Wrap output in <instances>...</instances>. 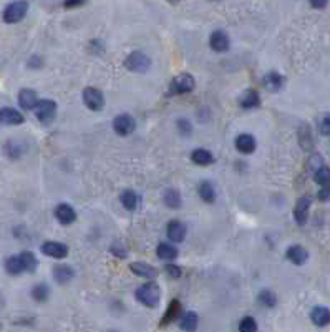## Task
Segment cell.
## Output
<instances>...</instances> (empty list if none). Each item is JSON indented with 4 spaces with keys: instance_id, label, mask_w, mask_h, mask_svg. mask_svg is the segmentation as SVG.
<instances>
[{
    "instance_id": "6da1fadb",
    "label": "cell",
    "mask_w": 330,
    "mask_h": 332,
    "mask_svg": "<svg viewBox=\"0 0 330 332\" xmlns=\"http://www.w3.org/2000/svg\"><path fill=\"white\" fill-rule=\"evenodd\" d=\"M135 297L138 302H141L146 307H156L161 301V289L156 282H146L136 289Z\"/></svg>"
},
{
    "instance_id": "7a4b0ae2",
    "label": "cell",
    "mask_w": 330,
    "mask_h": 332,
    "mask_svg": "<svg viewBox=\"0 0 330 332\" xmlns=\"http://www.w3.org/2000/svg\"><path fill=\"white\" fill-rule=\"evenodd\" d=\"M124 66L130 70V72H135V73H144L149 70L151 66V60L146 53L143 52H133L130 53L124 60Z\"/></svg>"
},
{
    "instance_id": "3957f363",
    "label": "cell",
    "mask_w": 330,
    "mask_h": 332,
    "mask_svg": "<svg viewBox=\"0 0 330 332\" xmlns=\"http://www.w3.org/2000/svg\"><path fill=\"white\" fill-rule=\"evenodd\" d=\"M29 4L27 2H12L4 9V22L7 23H17L27 15Z\"/></svg>"
},
{
    "instance_id": "277c9868",
    "label": "cell",
    "mask_w": 330,
    "mask_h": 332,
    "mask_svg": "<svg viewBox=\"0 0 330 332\" xmlns=\"http://www.w3.org/2000/svg\"><path fill=\"white\" fill-rule=\"evenodd\" d=\"M194 88V78L189 73H181L173 78V82L169 85V93L171 95H183V93H189Z\"/></svg>"
},
{
    "instance_id": "5b68a950",
    "label": "cell",
    "mask_w": 330,
    "mask_h": 332,
    "mask_svg": "<svg viewBox=\"0 0 330 332\" xmlns=\"http://www.w3.org/2000/svg\"><path fill=\"white\" fill-rule=\"evenodd\" d=\"M34 111H35V116L40 120L42 123H48L54 120L55 113H57V103L54 100H38Z\"/></svg>"
},
{
    "instance_id": "8992f818",
    "label": "cell",
    "mask_w": 330,
    "mask_h": 332,
    "mask_svg": "<svg viewBox=\"0 0 330 332\" xmlns=\"http://www.w3.org/2000/svg\"><path fill=\"white\" fill-rule=\"evenodd\" d=\"M83 102L88 106L90 110L93 111H100L105 106V97L100 90L93 88V86H88V88L83 90Z\"/></svg>"
},
{
    "instance_id": "52a82bcc",
    "label": "cell",
    "mask_w": 330,
    "mask_h": 332,
    "mask_svg": "<svg viewBox=\"0 0 330 332\" xmlns=\"http://www.w3.org/2000/svg\"><path fill=\"white\" fill-rule=\"evenodd\" d=\"M113 128L120 136H128L131 133L135 131L136 128V123H135V118L128 115V113H121L118 115L113 122Z\"/></svg>"
},
{
    "instance_id": "ba28073f",
    "label": "cell",
    "mask_w": 330,
    "mask_h": 332,
    "mask_svg": "<svg viewBox=\"0 0 330 332\" xmlns=\"http://www.w3.org/2000/svg\"><path fill=\"white\" fill-rule=\"evenodd\" d=\"M314 179L317 184H320L322 191L319 193L320 199H328L330 198V168L322 166L314 173Z\"/></svg>"
},
{
    "instance_id": "9c48e42d",
    "label": "cell",
    "mask_w": 330,
    "mask_h": 332,
    "mask_svg": "<svg viewBox=\"0 0 330 332\" xmlns=\"http://www.w3.org/2000/svg\"><path fill=\"white\" fill-rule=\"evenodd\" d=\"M42 252L45 256L55 257V259H63L68 256V246L57 243V241H47L42 244Z\"/></svg>"
},
{
    "instance_id": "30bf717a",
    "label": "cell",
    "mask_w": 330,
    "mask_h": 332,
    "mask_svg": "<svg viewBox=\"0 0 330 332\" xmlns=\"http://www.w3.org/2000/svg\"><path fill=\"white\" fill-rule=\"evenodd\" d=\"M310 204H312V198L310 196H302L299 201H297L295 208H294V218L297 224L303 226L307 223V218H309V209H310Z\"/></svg>"
},
{
    "instance_id": "8fae6325",
    "label": "cell",
    "mask_w": 330,
    "mask_h": 332,
    "mask_svg": "<svg viewBox=\"0 0 330 332\" xmlns=\"http://www.w3.org/2000/svg\"><path fill=\"white\" fill-rule=\"evenodd\" d=\"M25 122V118L20 111H17L15 108H0V125H7V126H14V125H22Z\"/></svg>"
},
{
    "instance_id": "7c38bea8",
    "label": "cell",
    "mask_w": 330,
    "mask_h": 332,
    "mask_svg": "<svg viewBox=\"0 0 330 332\" xmlns=\"http://www.w3.org/2000/svg\"><path fill=\"white\" fill-rule=\"evenodd\" d=\"M209 45H211V49H213L214 52H227L229 50V37H227V33L226 32H222V30H216L211 33V38H209Z\"/></svg>"
},
{
    "instance_id": "4fadbf2b",
    "label": "cell",
    "mask_w": 330,
    "mask_h": 332,
    "mask_svg": "<svg viewBox=\"0 0 330 332\" xmlns=\"http://www.w3.org/2000/svg\"><path fill=\"white\" fill-rule=\"evenodd\" d=\"M55 218L62 224H71L77 219V212H75V209L71 208L70 204L62 203V204H58L57 208H55Z\"/></svg>"
},
{
    "instance_id": "5bb4252c",
    "label": "cell",
    "mask_w": 330,
    "mask_h": 332,
    "mask_svg": "<svg viewBox=\"0 0 330 332\" xmlns=\"http://www.w3.org/2000/svg\"><path fill=\"white\" fill-rule=\"evenodd\" d=\"M236 148L242 155H250L256 150V138L252 135H247V133H242L236 138Z\"/></svg>"
},
{
    "instance_id": "9a60e30c",
    "label": "cell",
    "mask_w": 330,
    "mask_h": 332,
    "mask_svg": "<svg viewBox=\"0 0 330 332\" xmlns=\"http://www.w3.org/2000/svg\"><path fill=\"white\" fill-rule=\"evenodd\" d=\"M286 256H287L289 261L294 263L295 266H302L309 259V252L306 251V248H302V246L294 244V246H290V248L287 249Z\"/></svg>"
},
{
    "instance_id": "2e32d148",
    "label": "cell",
    "mask_w": 330,
    "mask_h": 332,
    "mask_svg": "<svg viewBox=\"0 0 330 332\" xmlns=\"http://www.w3.org/2000/svg\"><path fill=\"white\" fill-rule=\"evenodd\" d=\"M38 103L37 93L30 88H23L18 93V105L22 106L23 110H35V106Z\"/></svg>"
},
{
    "instance_id": "e0dca14e",
    "label": "cell",
    "mask_w": 330,
    "mask_h": 332,
    "mask_svg": "<svg viewBox=\"0 0 330 332\" xmlns=\"http://www.w3.org/2000/svg\"><path fill=\"white\" fill-rule=\"evenodd\" d=\"M168 238L171 239L173 243H181L184 241V238H186V226H184L181 221H169L168 224Z\"/></svg>"
},
{
    "instance_id": "ac0fdd59",
    "label": "cell",
    "mask_w": 330,
    "mask_h": 332,
    "mask_svg": "<svg viewBox=\"0 0 330 332\" xmlns=\"http://www.w3.org/2000/svg\"><path fill=\"white\" fill-rule=\"evenodd\" d=\"M181 316V302L177 301V299H173V301L169 302V305H168V309H166V312H164V316H163V319H161V327H164V325H168V324H171L173 321H176L177 317Z\"/></svg>"
},
{
    "instance_id": "d6986e66",
    "label": "cell",
    "mask_w": 330,
    "mask_h": 332,
    "mask_svg": "<svg viewBox=\"0 0 330 332\" xmlns=\"http://www.w3.org/2000/svg\"><path fill=\"white\" fill-rule=\"evenodd\" d=\"M54 277L58 284H67L75 277V272L67 264H58L54 268Z\"/></svg>"
},
{
    "instance_id": "ffe728a7",
    "label": "cell",
    "mask_w": 330,
    "mask_h": 332,
    "mask_svg": "<svg viewBox=\"0 0 330 332\" xmlns=\"http://www.w3.org/2000/svg\"><path fill=\"white\" fill-rule=\"evenodd\" d=\"M310 319H312V322L315 325H319V327H325V325L330 324V309L327 307H314V311L310 312Z\"/></svg>"
},
{
    "instance_id": "44dd1931",
    "label": "cell",
    "mask_w": 330,
    "mask_h": 332,
    "mask_svg": "<svg viewBox=\"0 0 330 332\" xmlns=\"http://www.w3.org/2000/svg\"><path fill=\"white\" fill-rule=\"evenodd\" d=\"M130 269L135 272L136 276H141V277H148V279H153L158 276V269L149 266L146 263H131L130 264Z\"/></svg>"
},
{
    "instance_id": "7402d4cb",
    "label": "cell",
    "mask_w": 330,
    "mask_h": 332,
    "mask_svg": "<svg viewBox=\"0 0 330 332\" xmlns=\"http://www.w3.org/2000/svg\"><path fill=\"white\" fill-rule=\"evenodd\" d=\"M241 106L242 108H246V110H250V108H256V106H259L261 103V97H259V93H257L256 90L252 88H249L242 93V97H241Z\"/></svg>"
},
{
    "instance_id": "603a6c76",
    "label": "cell",
    "mask_w": 330,
    "mask_h": 332,
    "mask_svg": "<svg viewBox=\"0 0 330 332\" xmlns=\"http://www.w3.org/2000/svg\"><path fill=\"white\" fill-rule=\"evenodd\" d=\"M284 85V77L279 75L277 72H270L264 77V86L269 90V91H279Z\"/></svg>"
},
{
    "instance_id": "cb8c5ba5",
    "label": "cell",
    "mask_w": 330,
    "mask_h": 332,
    "mask_svg": "<svg viewBox=\"0 0 330 332\" xmlns=\"http://www.w3.org/2000/svg\"><path fill=\"white\" fill-rule=\"evenodd\" d=\"M191 159H193V163L199 164V166H208V164H213L214 163V156L213 153L208 151V150H194L191 153Z\"/></svg>"
},
{
    "instance_id": "d4e9b609",
    "label": "cell",
    "mask_w": 330,
    "mask_h": 332,
    "mask_svg": "<svg viewBox=\"0 0 330 332\" xmlns=\"http://www.w3.org/2000/svg\"><path fill=\"white\" fill-rule=\"evenodd\" d=\"M121 204H123V208L124 209H128V211H133L138 208V203H140V198H138V195L135 191H131V189H126V191H123L121 193Z\"/></svg>"
},
{
    "instance_id": "484cf974",
    "label": "cell",
    "mask_w": 330,
    "mask_h": 332,
    "mask_svg": "<svg viewBox=\"0 0 330 332\" xmlns=\"http://www.w3.org/2000/svg\"><path fill=\"white\" fill-rule=\"evenodd\" d=\"M156 252H158V257L163 259V261H173V259L177 257V249L168 243H161L160 246H158Z\"/></svg>"
},
{
    "instance_id": "4316f807",
    "label": "cell",
    "mask_w": 330,
    "mask_h": 332,
    "mask_svg": "<svg viewBox=\"0 0 330 332\" xmlns=\"http://www.w3.org/2000/svg\"><path fill=\"white\" fill-rule=\"evenodd\" d=\"M5 271L12 276H18V274H22V272H25L23 264L20 261V256H10L7 261H5Z\"/></svg>"
},
{
    "instance_id": "83f0119b",
    "label": "cell",
    "mask_w": 330,
    "mask_h": 332,
    "mask_svg": "<svg viewBox=\"0 0 330 332\" xmlns=\"http://www.w3.org/2000/svg\"><path fill=\"white\" fill-rule=\"evenodd\" d=\"M197 193H199V196L204 203H214V199H216V191H214V186L208 183V181H202L199 184V189H197Z\"/></svg>"
},
{
    "instance_id": "f1b7e54d",
    "label": "cell",
    "mask_w": 330,
    "mask_h": 332,
    "mask_svg": "<svg viewBox=\"0 0 330 332\" xmlns=\"http://www.w3.org/2000/svg\"><path fill=\"white\" fill-rule=\"evenodd\" d=\"M180 327L186 332H194L197 329V316L194 312H186V314L181 317Z\"/></svg>"
},
{
    "instance_id": "f546056e",
    "label": "cell",
    "mask_w": 330,
    "mask_h": 332,
    "mask_svg": "<svg viewBox=\"0 0 330 332\" xmlns=\"http://www.w3.org/2000/svg\"><path fill=\"white\" fill-rule=\"evenodd\" d=\"M18 256H20V261H22V264H23L25 272H34V271L37 269L38 261H37L35 254H32L30 251H23L22 254H18Z\"/></svg>"
},
{
    "instance_id": "4dcf8cb0",
    "label": "cell",
    "mask_w": 330,
    "mask_h": 332,
    "mask_svg": "<svg viewBox=\"0 0 330 332\" xmlns=\"http://www.w3.org/2000/svg\"><path fill=\"white\" fill-rule=\"evenodd\" d=\"M257 301H259V304H262L264 307H274L277 304V297L270 289H262L259 292V296H257Z\"/></svg>"
},
{
    "instance_id": "1f68e13d",
    "label": "cell",
    "mask_w": 330,
    "mask_h": 332,
    "mask_svg": "<svg viewBox=\"0 0 330 332\" xmlns=\"http://www.w3.org/2000/svg\"><path fill=\"white\" fill-rule=\"evenodd\" d=\"M164 204H166L168 208H173V209L180 208V206H181V195L176 189L164 191Z\"/></svg>"
},
{
    "instance_id": "d6a6232c",
    "label": "cell",
    "mask_w": 330,
    "mask_h": 332,
    "mask_svg": "<svg viewBox=\"0 0 330 332\" xmlns=\"http://www.w3.org/2000/svg\"><path fill=\"white\" fill-rule=\"evenodd\" d=\"M48 296H50V289H48V286L43 282L37 284L35 288L32 289V297H34L37 302H45L48 299Z\"/></svg>"
},
{
    "instance_id": "836d02e7",
    "label": "cell",
    "mask_w": 330,
    "mask_h": 332,
    "mask_svg": "<svg viewBox=\"0 0 330 332\" xmlns=\"http://www.w3.org/2000/svg\"><path fill=\"white\" fill-rule=\"evenodd\" d=\"M20 153H22V148H20V145H18V143L12 141V139L5 143V155H7L9 158L15 159V158L20 156Z\"/></svg>"
},
{
    "instance_id": "e575fe53",
    "label": "cell",
    "mask_w": 330,
    "mask_h": 332,
    "mask_svg": "<svg viewBox=\"0 0 330 332\" xmlns=\"http://www.w3.org/2000/svg\"><path fill=\"white\" fill-rule=\"evenodd\" d=\"M239 332H257V322L252 317H244L239 322Z\"/></svg>"
},
{
    "instance_id": "d590c367",
    "label": "cell",
    "mask_w": 330,
    "mask_h": 332,
    "mask_svg": "<svg viewBox=\"0 0 330 332\" xmlns=\"http://www.w3.org/2000/svg\"><path fill=\"white\" fill-rule=\"evenodd\" d=\"M319 130L322 135L330 136V113H325V115L319 120Z\"/></svg>"
},
{
    "instance_id": "8d00e7d4",
    "label": "cell",
    "mask_w": 330,
    "mask_h": 332,
    "mask_svg": "<svg viewBox=\"0 0 330 332\" xmlns=\"http://www.w3.org/2000/svg\"><path fill=\"white\" fill-rule=\"evenodd\" d=\"M166 272H168V276L173 279L181 277V268H177L176 264H166Z\"/></svg>"
},
{
    "instance_id": "74e56055",
    "label": "cell",
    "mask_w": 330,
    "mask_h": 332,
    "mask_svg": "<svg viewBox=\"0 0 330 332\" xmlns=\"http://www.w3.org/2000/svg\"><path fill=\"white\" fill-rule=\"evenodd\" d=\"M177 128H180V131L183 133V135H189L191 133V123L188 122V120H184V118H181V120H177Z\"/></svg>"
},
{
    "instance_id": "f35d334b",
    "label": "cell",
    "mask_w": 330,
    "mask_h": 332,
    "mask_svg": "<svg viewBox=\"0 0 330 332\" xmlns=\"http://www.w3.org/2000/svg\"><path fill=\"white\" fill-rule=\"evenodd\" d=\"M63 5L67 7V9H77V7H82L83 2H82V0H75V2L71 0V2H65Z\"/></svg>"
},
{
    "instance_id": "ab89813d",
    "label": "cell",
    "mask_w": 330,
    "mask_h": 332,
    "mask_svg": "<svg viewBox=\"0 0 330 332\" xmlns=\"http://www.w3.org/2000/svg\"><path fill=\"white\" fill-rule=\"evenodd\" d=\"M310 5H312L314 9H325L327 2H310Z\"/></svg>"
}]
</instances>
